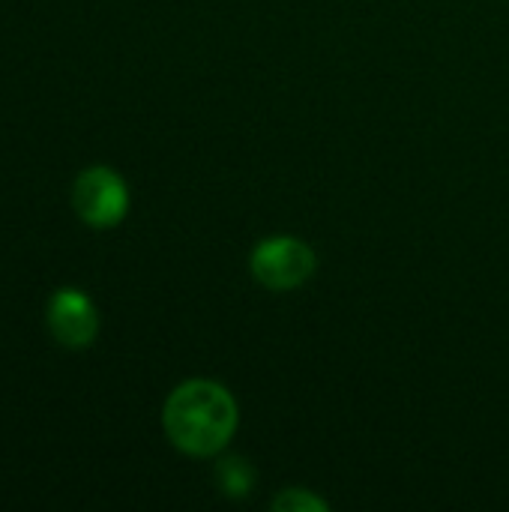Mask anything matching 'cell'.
Masks as SVG:
<instances>
[{
    "label": "cell",
    "instance_id": "5b68a950",
    "mask_svg": "<svg viewBox=\"0 0 509 512\" xmlns=\"http://www.w3.org/2000/svg\"><path fill=\"white\" fill-rule=\"evenodd\" d=\"M216 477H219L222 492L231 495V498H243V495H249L252 486H255V471H252L249 462H243V459H225V462L219 465Z\"/></svg>",
    "mask_w": 509,
    "mask_h": 512
},
{
    "label": "cell",
    "instance_id": "7a4b0ae2",
    "mask_svg": "<svg viewBox=\"0 0 509 512\" xmlns=\"http://www.w3.org/2000/svg\"><path fill=\"white\" fill-rule=\"evenodd\" d=\"M72 204L78 219L87 222L90 228H114L123 222L129 210V189L117 171L96 165L78 174Z\"/></svg>",
    "mask_w": 509,
    "mask_h": 512
},
{
    "label": "cell",
    "instance_id": "6da1fadb",
    "mask_svg": "<svg viewBox=\"0 0 509 512\" xmlns=\"http://www.w3.org/2000/svg\"><path fill=\"white\" fill-rule=\"evenodd\" d=\"M162 423L186 456H216L237 432V402L222 384L186 381L168 396Z\"/></svg>",
    "mask_w": 509,
    "mask_h": 512
},
{
    "label": "cell",
    "instance_id": "8992f818",
    "mask_svg": "<svg viewBox=\"0 0 509 512\" xmlns=\"http://www.w3.org/2000/svg\"><path fill=\"white\" fill-rule=\"evenodd\" d=\"M273 510L276 512H327V501H321L318 495H312L309 489H285L273 498Z\"/></svg>",
    "mask_w": 509,
    "mask_h": 512
},
{
    "label": "cell",
    "instance_id": "277c9868",
    "mask_svg": "<svg viewBox=\"0 0 509 512\" xmlns=\"http://www.w3.org/2000/svg\"><path fill=\"white\" fill-rule=\"evenodd\" d=\"M48 330L57 345L69 351H84L93 345L99 333V315L96 306L84 291L63 288L51 297L48 303Z\"/></svg>",
    "mask_w": 509,
    "mask_h": 512
},
{
    "label": "cell",
    "instance_id": "3957f363",
    "mask_svg": "<svg viewBox=\"0 0 509 512\" xmlns=\"http://www.w3.org/2000/svg\"><path fill=\"white\" fill-rule=\"evenodd\" d=\"M315 252L297 237H270L252 252V276L270 291H291L312 279Z\"/></svg>",
    "mask_w": 509,
    "mask_h": 512
}]
</instances>
